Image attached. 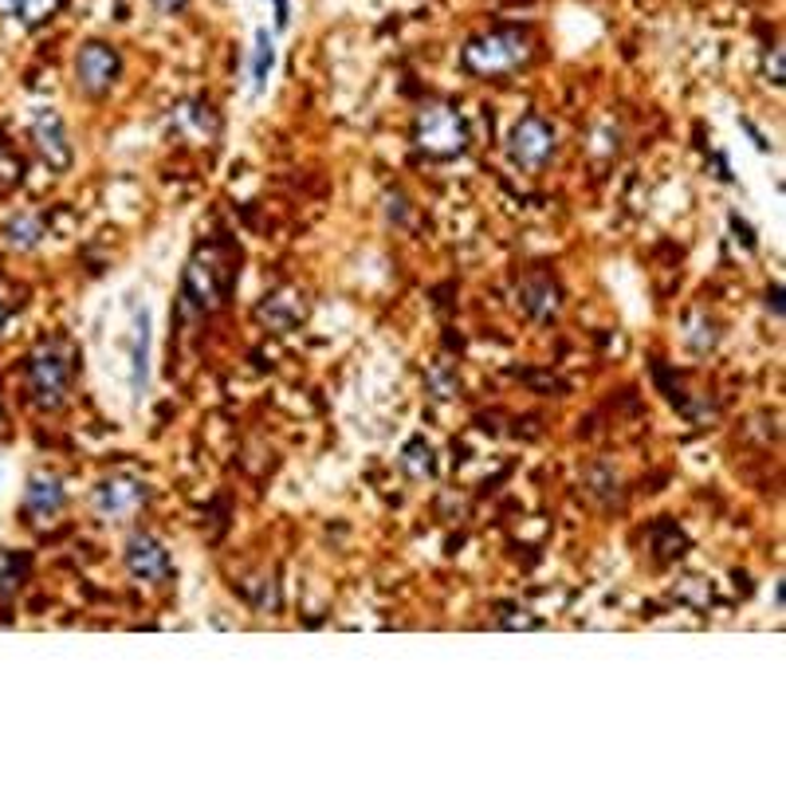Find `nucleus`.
Listing matches in <instances>:
<instances>
[{
    "mask_svg": "<svg viewBox=\"0 0 786 786\" xmlns=\"http://www.w3.org/2000/svg\"><path fill=\"white\" fill-rule=\"evenodd\" d=\"M528 55H531V40L528 31L519 28L484 31V36H472V40L465 43V67L472 75H487V79L523 67Z\"/></svg>",
    "mask_w": 786,
    "mask_h": 786,
    "instance_id": "obj_1",
    "label": "nucleus"
},
{
    "mask_svg": "<svg viewBox=\"0 0 786 786\" xmlns=\"http://www.w3.org/2000/svg\"><path fill=\"white\" fill-rule=\"evenodd\" d=\"M72 370H75V354L63 339H43L31 354L28 366V382H31V397L40 409H55V405L67 397L72 390Z\"/></svg>",
    "mask_w": 786,
    "mask_h": 786,
    "instance_id": "obj_2",
    "label": "nucleus"
},
{
    "mask_svg": "<svg viewBox=\"0 0 786 786\" xmlns=\"http://www.w3.org/2000/svg\"><path fill=\"white\" fill-rule=\"evenodd\" d=\"M417 150L424 157L448 162L460 157L468 150V126L460 118V111H453L448 103H433L429 111L417 118Z\"/></svg>",
    "mask_w": 786,
    "mask_h": 786,
    "instance_id": "obj_3",
    "label": "nucleus"
},
{
    "mask_svg": "<svg viewBox=\"0 0 786 786\" xmlns=\"http://www.w3.org/2000/svg\"><path fill=\"white\" fill-rule=\"evenodd\" d=\"M507 154L519 169H543L555 154V126L547 118H538V114L519 118L511 126V135H507Z\"/></svg>",
    "mask_w": 786,
    "mask_h": 786,
    "instance_id": "obj_4",
    "label": "nucleus"
},
{
    "mask_svg": "<svg viewBox=\"0 0 786 786\" xmlns=\"http://www.w3.org/2000/svg\"><path fill=\"white\" fill-rule=\"evenodd\" d=\"M118 72H123V60H118V52H114L111 43L91 40L75 55V79H79V87H84L87 94H103L106 87L118 79Z\"/></svg>",
    "mask_w": 786,
    "mask_h": 786,
    "instance_id": "obj_5",
    "label": "nucleus"
},
{
    "mask_svg": "<svg viewBox=\"0 0 786 786\" xmlns=\"http://www.w3.org/2000/svg\"><path fill=\"white\" fill-rule=\"evenodd\" d=\"M126 570L142 586H157L169 579V555L154 535H135L126 543Z\"/></svg>",
    "mask_w": 786,
    "mask_h": 786,
    "instance_id": "obj_6",
    "label": "nucleus"
},
{
    "mask_svg": "<svg viewBox=\"0 0 786 786\" xmlns=\"http://www.w3.org/2000/svg\"><path fill=\"white\" fill-rule=\"evenodd\" d=\"M63 499H67L63 480L55 477V472H36V477L28 480V487H24V516H28L31 523H40V528H48V523L60 519Z\"/></svg>",
    "mask_w": 786,
    "mask_h": 786,
    "instance_id": "obj_7",
    "label": "nucleus"
},
{
    "mask_svg": "<svg viewBox=\"0 0 786 786\" xmlns=\"http://www.w3.org/2000/svg\"><path fill=\"white\" fill-rule=\"evenodd\" d=\"M142 499H145V484L138 477H111L94 487L91 504L103 519H123L130 516V511H138Z\"/></svg>",
    "mask_w": 786,
    "mask_h": 786,
    "instance_id": "obj_8",
    "label": "nucleus"
},
{
    "mask_svg": "<svg viewBox=\"0 0 786 786\" xmlns=\"http://www.w3.org/2000/svg\"><path fill=\"white\" fill-rule=\"evenodd\" d=\"M31 135H36V145H40L43 162H52V169L72 166V142H67L63 123L55 118V114H40L36 126H31Z\"/></svg>",
    "mask_w": 786,
    "mask_h": 786,
    "instance_id": "obj_9",
    "label": "nucleus"
},
{
    "mask_svg": "<svg viewBox=\"0 0 786 786\" xmlns=\"http://www.w3.org/2000/svg\"><path fill=\"white\" fill-rule=\"evenodd\" d=\"M130 382H135V397H142L145 382H150V315H145V307L135 315V342H130Z\"/></svg>",
    "mask_w": 786,
    "mask_h": 786,
    "instance_id": "obj_10",
    "label": "nucleus"
},
{
    "mask_svg": "<svg viewBox=\"0 0 786 786\" xmlns=\"http://www.w3.org/2000/svg\"><path fill=\"white\" fill-rule=\"evenodd\" d=\"M519 303H523V310H528L531 319H555V310H559V288H555V280L538 276V280L523 283Z\"/></svg>",
    "mask_w": 786,
    "mask_h": 786,
    "instance_id": "obj_11",
    "label": "nucleus"
},
{
    "mask_svg": "<svg viewBox=\"0 0 786 786\" xmlns=\"http://www.w3.org/2000/svg\"><path fill=\"white\" fill-rule=\"evenodd\" d=\"M174 123L181 130H189L193 138H213L217 135V114L208 111L205 103H181L174 111Z\"/></svg>",
    "mask_w": 786,
    "mask_h": 786,
    "instance_id": "obj_12",
    "label": "nucleus"
},
{
    "mask_svg": "<svg viewBox=\"0 0 786 786\" xmlns=\"http://www.w3.org/2000/svg\"><path fill=\"white\" fill-rule=\"evenodd\" d=\"M60 9V0H0V12H9L24 28H36L40 21H48Z\"/></svg>",
    "mask_w": 786,
    "mask_h": 786,
    "instance_id": "obj_13",
    "label": "nucleus"
},
{
    "mask_svg": "<svg viewBox=\"0 0 786 786\" xmlns=\"http://www.w3.org/2000/svg\"><path fill=\"white\" fill-rule=\"evenodd\" d=\"M402 468L409 472L414 480H429L436 472V456H433V448L424 445L421 436H414L409 445L402 448Z\"/></svg>",
    "mask_w": 786,
    "mask_h": 786,
    "instance_id": "obj_14",
    "label": "nucleus"
},
{
    "mask_svg": "<svg viewBox=\"0 0 786 786\" xmlns=\"http://www.w3.org/2000/svg\"><path fill=\"white\" fill-rule=\"evenodd\" d=\"M24 574H28V555H16V550L0 547V598L21 586Z\"/></svg>",
    "mask_w": 786,
    "mask_h": 786,
    "instance_id": "obj_15",
    "label": "nucleus"
},
{
    "mask_svg": "<svg viewBox=\"0 0 786 786\" xmlns=\"http://www.w3.org/2000/svg\"><path fill=\"white\" fill-rule=\"evenodd\" d=\"M43 225L36 217H28V213H21V217H12L9 225H4V240L9 244H16V249H31L36 240H40Z\"/></svg>",
    "mask_w": 786,
    "mask_h": 786,
    "instance_id": "obj_16",
    "label": "nucleus"
},
{
    "mask_svg": "<svg viewBox=\"0 0 786 786\" xmlns=\"http://www.w3.org/2000/svg\"><path fill=\"white\" fill-rule=\"evenodd\" d=\"M264 322L268 327H276V331H283V327H291V322L300 319V303H295V295H276L271 303H264Z\"/></svg>",
    "mask_w": 786,
    "mask_h": 786,
    "instance_id": "obj_17",
    "label": "nucleus"
},
{
    "mask_svg": "<svg viewBox=\"0 0 786 786\" xmlns=\"http://www.w3.org/2000/svg\"><path fill=\"white\" fill-rule=\"evenodd\" d=\"M271 63H276V48H271L268 28H264V31H256V55H252V79H256V87L268 84Z\"/></svg>",
    "mask_w": 786,
    "mask_h": 786,
    "instance_id": "obj_18",
    "label": "nucleus"
},
{
    "mask_svg": "<svg viewBox=\"0 0 786 786\" xmlns=\"http://www.w3.org/2000/svg\"><path fill=\"white\" fill-rule=\"evenodd\" d=\"M766 303L775 310V319H783V283H775V288L766 291Z\"/></svg>",
    "mask_w": 786,
    "mask_h": 786,
    "instance_id": "obj_19",
    "label": "nucleus"
},
{
    "mask_svg": "<svg viewBox=\"0 0 786 786\" xmlns=\"http://www.w3.org/2000/svg\"><path fill=\"white\" fill-rule=\"evenodd\" d=\"M157 9H166V12H174V9H181V0H154Z\"/></svg>",
    "mask_w": 786,
    "mask_h": 786,
    "instance_id": "obj_20",
    "label": "nucleus"
},
{
    "mask_svg": "<svg viewBox=\"0 0 786 786\" xmlns=\"http://www.w3.org/2000/svg\"><path fill=\"white\" fill-rule=\"evenodd\" d=\"M276 12H280V24H288V0H276Z\"/></svg>",
    "mask_w": 786,
    "mask_h": 786,
    "instance_id": "obj_21",
    "label": "nucleus"
},
{
    "mask_svg": "<svg viewBox=\"0 0 786 786\" xmlns=\"http://www.w3.org/2000/svg\"><path fill=\"white\" fill-rule=\"evenodd\" d=\"M0 322H4V307H0Z\"/></svg>",
    "mask_w": 786,
    "mask_h": 786,
    "instance_id": "obj_22",
    "label": "nucleus"
}]
</instances>
